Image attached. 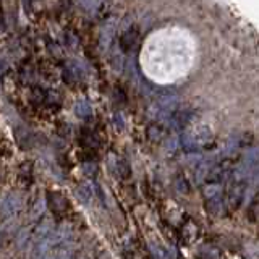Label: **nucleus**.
I'll return each mask as SVG.
<instances>
[{"label":"nucleus","mask_w":259,"mask_h":259,"mask_svg":"<svg viewBox=\"0 0 259 259\" xmlns=\"http://www.w3.org/2000/svg\"><path fill=\"white\" fill-rule=\"evenodd\" d=\"M16 209H18V202H16V199L13 196H8V198L4 199V204H2V215H4V219L12 217L16 212Z\"/></svg>","instance_id":"f257e3e1"}]
</instances>
